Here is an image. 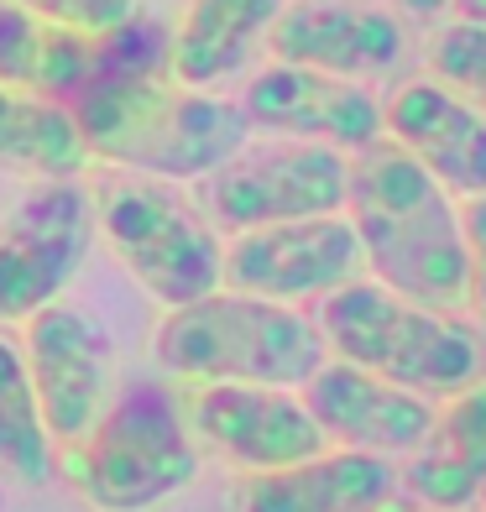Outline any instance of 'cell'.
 I'll use <instances>...</instances> for the list:
<instances>
[{
	"mask_svg": "<svg viewBox=\"0 0 486 512\" xmlns=\"http://www.w3.org/2000/svg\"><path fill=\"white\" fill-rule=\"evenodd\" d=\"M68 110L89 162L157 183H199L251 142L246 115L230 100L168 74V27L147 11L95 37V68Z\"/></svg>",
	"mask_w": 486,
	"mask_h": 512,
	"instance_id": "6da1fadb",
	"label": "cell"
},
{
	"mask_svg": "<svg viewBox=\"0 0 486 512\" xmlns=\"http://www.w3.org/2000/svg\"><path fill=\"white\" fill-rule=\"evenodd\" d=\"M345 220L356 230L361 267L372 272V283L439 314H466L460 204L387 136L351 152Z\"/></svg>",
	"mask_w": 486,
	"mask_h": 512,
	"instance_id": "7a4b0ae2",
	"label": "cell"
},
{
	"mask_svg": "<svg viewBox=\"0 0 486 512\" xmlns=\"http://www.w3.org/2000/svg\"><path fill=\"white\" fill-rule=\"evenodd\" d=\"M314 330L335 361L361 366L429 403L486 382V335L466 314L424 309L372 277L319 298Z\"/></svg>",
	"mask_w": 486,
	"mask_h": 512,
	"instance_id": "3957f363",
	"label": "cell"
},
{
	"mask_svg": "<svg viewBox=\"0 0 486 512\" xmlns=\"http://www.w3.org/2000/svg\"><path fill=\"white\" fill-rule=\"evenodd\" d=\"M157 366L173 382H241L298 392L330 361L314 319L304 309L267 304L236 288H215L183 309H168L152 340Z\"/></svg>",
	"mask_w": 486,
	"mask_h": 512,
	"instance_id": "277c9868",
	"label": "cell"
},
{
	"mask_svg": "<svg viewBox=\"0 0 486 512\" xmlns=\"http://www.w3.org/2000/svg\"><path fill=\"white\" fill-rule=\"evenodd\" d=\"M199 445L168 382H131L110 392L105 413L74 445L58 450V471L95 512H147L199 481Z\"/></svg>",
	"mask_w": 486,
	"mask_h": 512,
	"instance_id": "5b68a950",
	"label": "cell"
},
{
	"mask_svg": "<svg viewBox=\"0 0 486 512\" xmlns=\"http://www.w3.org/2000/svg\"><path fill=\"white\" fill-rule=\"evenodd\" d=\"M89 194H95V225H100L105 246L115 251V262L162 309H183L220 288L225 246L215 236V225L173 183L126 173Z\"/></svg>",
	"mask_w": 486,
	"mask_h": 512,
	"instance_id": "8992f818",
	"label": "cell"
},
{
	"mask_svg": "<svg viewBox=\"0 0 486 512\" xmlns=\"http://www.w3.org/2000/svg\"><path fill=\"white\" fill-rule=\"evenodd\" d=\"M351 157L314 142H246L230 162L199 178V215L225 236L283 220L340 215Z\"/></svg>",
	"mask_w": 486,
	"mask_h": 512,
	"instance_id": "52a82bcc",
	"label": "cell"
},
{
	"mask_svg": "<svg viewBox=\"0 0 486 512\" xmlns=\"http://www.w3.org/2000/svg\"><path fill=\"white\" fill-rule=\"evenodd\" d=\"M95 241V194L84 178H53L0 220V319L21 324L74 283Z\"/></svg>",
	"mask_w": 486,
	"mask_h": 512,
	"instance_id": "ba28073f",
	"label": "cell"
},
{
	"mask_svg": "<svg viewBox=\"0 0 486 512\" xmlns=\"http://www.w3.org/2000/svg\"><path fill=\"white\" fill-rule=\"evenodd\" d=\"M361 246L351 220L340 215H314V220H283V225H257L230 236L225 246V272L220 288H236L267 304H319L335 288L356 283Z\"/></svg>",
	"mask_w": 486,
	"mask_h": 512,
	"instance_id": "9c48e42d",
	"label": "cell"
},
{
	"mask_svg": "<svg viewBox=\"0 0 486 512\" xmlns=\"http://www.w3.org/2000/svg\"><path fill=\"white\" fill-rule=\"evenodd\" d=\"M183 418L199 450L220 455L241 476L283 471V465L324 455L319 424L304 398L288 387H241V382H204L183 392Z\"/></svg>",
	"mask_w": 486,
	"mask_h": 512,
	"instance_id": "30bf717a",
	"label": "cell"
},
{
	"mask_svg": "<svg viewBox=\"0 0 486 512\" xmlns=\"http://www.w3.org/2000/svg\"><path fill=\"white\" fill-rule=\"evenodd\" d=\"M21 335V361L37 392L42 424H48L53 445H74V439L105 413L115 392V351L110 335L74 304H48L37 309Z\"/></svg>",
	"mask_w": 486,
	"mask_h": 512,
	"instance_id": "8fae6325",
	"label": "cell"
},
{
	"mask_svg": "<svg viewBox=\"0 0 486 512\" xmlns=\"http://www.w3.org/2000/svg\"><path fill=\"white\" fill-rule=\"evenodd\" d=\"M236 110L262 136L335 147L345 157L382 142V100L372 89L335 79V74H314V68H293V63H267L262 74H251Z\"/></svg>",
	"mask_w": 486,
	"mask_h": 512,
	"instance_id": "7c38bea8",
	"label": "cell"
},
{
	"mask_svg": "<svg viewBox=\"0 0 486 512\" xmlns=\"http://www.w3.org/2000/svg\"><path fill=\"white\" fill-rule=\"evenodd\" d=\"M298 398H304L330 450H361V455H382V460H403L408 450H419V439L434 424L429 398L403 392L335 356L298 387Z\"/></svg>",
	"mask_w": 486,
	"mask_h": 512,
	"instance_id": "4fadbf2b",
	"label": "cell"
},
{
	"mask_svg": "<svg viewBox=\"0 0 486 512\" xmlns=\"http://www.w3.org/2000/svg\"><path fill=\"white\" fill-rule=\"evenodd\" d=\"M382 136L419 162L455 204L486 194V115L439 79H408L382 105Z\"/></svg>",
	"mask_w": 486,
	"mask_h": 512,
	"instance_id": "5bb4252c",
	"label": "cell"
},
{
	"mask_svg": "<svg viewBox=\"0 0 486 512\" xmlns=\"http://www.w3.org/2000/svg\"><path fill=\"white\" fill-rule=\"evenodd\" d=\"M403 21L377 6H345V0H304V6H283L272 21L267 48L272 63L314 68V74H335L366 84L377 74H392L403 63Z\"/></svg>",
	"mask_w": 486,
	"mask_h": 512,
	"instance_id": "9a60e30c",
	"label": "cell"
},
{
	"mask_svg": "<svg viewBox=\"0 0 486 512\" xmlns=\"http://www.w3.org/2000/svg\"><path fill=\"white\" fill-rule=\"evenodd\" d=\"M398 497L429 512H471L486 502V382L450 392L434 424L398 465Z\"/></svg>",
	"mask_w": 486,
	"mask_h": 512,
	"instance_id": "2e32d148",
	"label": "cell"
},
{
	"mask_svg": "<svg viewBox=\"0 0 486 512\" xmlns=\"http://www.w3.org/2000/svg\"><path fill=\"white\" fill-rule=\"evenodd\" d=\"M398 502V465L361 450H324L283 471L246 476L236 512H382Z\"/></svg>",
	"mask_w": 486,
	"mask_h": 512,
	"instance_id": "e0dca14e",
	"label": "cell"
},
{
	"mask_svg": "<svg viewBox=\"0 0 486 512\" xmlns=\"http://www.w3.org/2000/svg\"><path fill=\"white\" fill-rule=\"evenodd\" d=\"M288 0H189L178 32H168V74L189 89H215L251 63Z\"/></svg>",
	"mask_w": 486,
	"mask_h": 512,
	"instance_id": "ac0fdd59",
	"label": "cell"
},
{
	"mask_svg": "<svg viewBox=\"0 0 486 512\" xmlns=\"http://www.w3.org/2000/svg\"><path fill=\"white\" fill-rule=\"evenodd\" d=\"M89 68H95V37L48 27L32 11L0 0V84L6 89L74 105Z\"/></svg>",
	"mask_w": 486,
	"mask_h": 512,
	"instance_id": "d6986e66",
	"label": "cell"
},
{
	"mask_svg": "<svg viewBox=\"0 0 486 512\" xmlns=\"http://www.w3.org/2000/svg\"><path fill=\"white\" fill-rule=\"evenodd\" d=\"M0 168L32 178V183L84 178L89 147L79 136L74 110L0 84Z\"/></svg>",
	"mask_w": 486,
	"mask_h": 512,
	"instance_id": "ffe728a7",
	"label": "cell"
},
{
	"mask_svg": "<svg viewBox=\"0 0 486 512\" xmlns=\"http://www.w3.org/2000/svg\"><path fill=\"white\" fill-rule=\"evenodd\" d=\"M53 471H58V445L42 424L27 361H21V340L0 330V481L37 492V486L53 481Z\"/></svg>",
	"mask_w": 486,
	"mask_h": 512,
	"instance_id": "44dd1931",
	"label": "cell"
},
{
	"mask_svg": "<svg viewBox=\"0 0 486 512\" xmlns=\"http://www.w3.org/2000/svg\"><path fill=\"white\" fill-rule=\"evenodd\" d=\"M429 63H434L429 79L455 89L460 100H471L486 115V27H476V21H450V27L434 37Z\"/></svg>",
	"mask_w": 486,
	"mask_h": 512,
	"instance_id": "7402d4cb",
	"label": "cell"
},
{
	"mask_svg": "<svg viewBox=\"0 0 486 512\" xmlns=\"http://www.w3.org/2000/svg\"><path fill=\"white\" fill-rule=\"evenodd\" d=\"M11 6L32 11L48 27L79 32V37H105V32L142 16V0H11Z\"/></svg>",
	"mask_w": 486,
	"mask_h": 512,
	"instance_id": "603a6c76",
	"label": "cell"
},
{
	"mask_svg": "<svg viewBox=\"0 0 486 512\" xmlns=\"http://www.w3.org/2000/svg\"><path fill=\"white\" fill-rule=\"evenodd\" d=\"M460 241H466V309L486 335V194L460 199Z\"/></svg>",
	"mask_w": 486,
	"mask_h": 512,
	"instance_id": "cb8c5ba5",
	"label": "cell"
},
{
	"mask_svg": "<svg viewBox=\"0 0 486 512\" xmlns=\"http://www.w3.org/2000/svg\"><path fill=\"white\" fill-rule=\"evenodd\" d=\"M408 21H439V16H450V0H392Z\"/></svg>",
	"mask_w": 486,
	"mask_h": 512,
	"instance_id": "d4e9b609",
	"label": "cell"
},
{
	"mask_svg": "<svg viewBox=\"0 0 486 512\" xmlns=\"http://www.w3.org/2000/svg\"><path fill=\"white\" fill-rule=\"evenodd\" d=\"M455 21H476V27H486V0H450Z\"/></svg>",
	"mask_w": 486,
	"mask_h": 512,
	"instance_id": "484cf974",
	"label": "cell"
},
{
	"mask_svg": "<svg viewBox=\"0 0 486 512\" xmlns=\"http://www.w3.org/2000/svg\"><path fill=\"white\" fill-rule=\"evenodd\" d=\"M382 512H392V507H382ZM413 512H429V507H413Z\"/></svg>",
	"mask_w": 486,
	"mask_h": 512,
	"instance_id": "4316f807",
	"label": "cell"
}]
</instances>
